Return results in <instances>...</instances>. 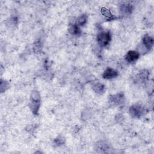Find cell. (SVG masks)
<instances>
[{"mask_svg": "<svg viewBox=\"0 0 154 154\" xmlns=\"http://www.w3.org/2000/svg\"><path fill=\"white\" fill-rule=\"evenodd\" d=\"M111 40V33L108 31H101L97 35V41L101 46H107Z\"/></svg>", "mask_w": 154, "mask_h": 154, "instance_id": "cell-1", "label": "cell"}, {"mask_svg": "<svg viewBox=\"0 0 154 154\" xmlns=\"http://www.w3.org/2000/svg\"><path fill=\"white\" fill-rule=\"evenodd\" d=\"M144 112V108L139 104H135L130 106L129 114L132 117L139 118Z\"/></svg>", "mask_w": 154, "mask_h": 154, "instance_id": "cell-2", "label": "cell"}, {"mask_svg": "<svg viewBox=\"0 0 154 154\" xmlns=\"http://www.w3.org/2000/svg\"><path fill=\"white\" fill-rule=\"evenodd\" d=\"M140 57V54L137 51H129L127 52L125 58L128 63L135 62Z\"/></svg>", "mask_w": 154, "mask_h": 154, "instance_id": "cell-3", "label": "cell"}, {"mask_svg": "<svg viewBox=\"0 0 154 154\" xmlns=\"http://www.w3.org/2000/svg\"><path fill=\"white\" fill-rule=\"evenodd\" d=\"M109 102L114 105H121L124 102V95L122 93H118L109 96Z\"/></svg>", "mask_w": 154, "mask_h": 154, "instance_id": "cell-4", "label": "cell"}, {"mask_svg": "<svg viewBox=\"0 0 154 154\" xmlns=\"http://www.w3.org/2000/svg\"><path fill=\"white\" fill-rule=\"evenodd\" d=\"M118 76V72L117 70L112 68L108 67L103 73V78L106 79H110L114 78Z\"/></svg>", "mask_w": 154, "mask_h": 154, "instance_id": "cell-5", "label": "cell"}, {"mask_svg": "<svg viewBox=\"0 0 154 154\" xmlns=\"http://www.w3.org/2000/svg\"><path fill=\"white\" fill-rule=\"evenodd\" d=\"M141 45L149 51L153 46V39L149 35H146L143 37Z\"/></svg>", "mask_w": 154, "mask_h": 154, "instance_id": "cell-6", "label": "cell"}, {"mask_svg": "<svg viewBox=\"0 0 154 154\" xmlns=\"http://www.w3.org/2000/svg\"><path fill=\"white\" fill-rule=\"evenodd\" d=\"M120 11L124 14H129L133 10V7L132 5L129 4H122L120 5Z\"/></svg>", "mask_w": 154, "mask_h": 154, "instance_id": "cell-7", "label": "cell"}, {"mask_svg": "<svg viewBox=\"0 0 154 154\" xmlns=\"http://www.w3.org/2000/svg\"><path fill=\"white\" fill-rule=\"evenodd\" d=\"M69 31L71 34L74 35H79L81 32L79 26H78L76 24L71 25L69 28Z\"/></svg>", "mask_w": 154, "mask_h": 154, "instance_id": "cell-8", "label": "cell"}, {"mask_svg": "<svg viewBox=\"0 0 154 154\" xmlns=\"http://www.w3.org/2000/svg\"><path fill=\"white\" fill-rule=\"evenodd\" d=\"M93 89L96 93L101 94L104 92L105 88L103 84L100 82H96L93 85Z\"/></svg>", "mask_w": 154, "mask_h": 154, "instance_id": "cell-9", "label": "cell"}, {"mask_svg": "<svg viewBox=\"0 0 154 154\" xmlns=\"http://www.w3.org/2000/svg\"><path fill=\"white\" fill-rule=\"evenodd\" d=\"M87 22V16L85 14H81L79 16L76 22V24L78 26H84Z\"/></svg>", "mask_w": 154, "mask_h": 154, "instance_id": "cell-10", "label": "cell"}, {"mask_svg": "<svg viewBox=\"0 0 154 154\" xmlns=\"http://www.w3.org/2000/svg\"><path fill=\"white\" fill-rule=\"evenodd\" d=\"M100 13L101 14L104 16L105 17L109 19H113L114 18V16H113V14L111 13V11L105 7H102L100 9Z\"/></svg>", "mask_w": 154, "mask_h": 154, "instance_id": "cell-11", "label": "cell"}, {"mask_svg": "<svg viewBox=\"0 0 154 154\" xmlns=\"http://www.w3.org/2000/svg\"><path fill=\"white\" fill-rule=\"evenodd\" d=\"M148 76H149V72L146 70H143L142 72H140L139 73V78L143 81H145L146 80H147L148 79Z\"/></svg>", "mask_w": 154, "mask_h": 154, "instance_id": "cell-12", "label": "cell"}, {"mask_svg": "<svg viewBox=\"0 0 154 154\" xmlns=\"http://www.w3.org/2000/svg\"><path fill=\"white\" fill-rule=\"evenodd\" d=\"M64 138L63 137H61V136L58 137L55 140V143L57 145H61V144H63L64 143Z\"/></svg>", "mask_w": 154, "mask_h": 154, "instance_id": "cell-13", "label": "cell"}]
</instances>
